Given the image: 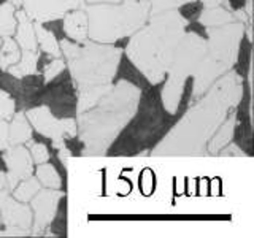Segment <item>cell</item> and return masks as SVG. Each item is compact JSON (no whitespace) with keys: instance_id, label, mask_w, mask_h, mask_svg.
<instances>
[{"instance_id":"cell-15","label":"cell","mask_w":254,"mask_h":238,"mask_svg":"<svg viewBox=\"0 0 254 238\" xmlns=\"http://www.w3.org/2000/svg\"><path fill=\"white\" fill-rule=\"evenodd\" d=\"M32 133H34V129H32L24 111H18V113L14 111V115L8 119V140H10V146L26 145L29 140H32Z\"/></svg>"},{"instance_id":"cell-7","label":"cell","mask_w":254,"mask_h":238,"mask_svg":"<svg viewBox=\"0 0 254 238\" xmlns=\"http://www.w3.org/2000/svg\"><path fill=\"white\" fill-rule=\"evenodd\" d=\"M206 53V38L200 37L195 32H188L183 35L175 50L170 67L167 70L165 83L161 91L162 107L169 115H177L183 94H185L186 79L195 73V70L202 63Z\"/></svg>"},{"instance_id":"cell-31","label":"cell","mask_w":254,"mask_h":238,"mask_svg":"<svg viewBox=\"0 0 254 238\" xmlns=\"http://www.w3.org/2000/svg\"><path fill=\"white\" fill-rule=\"evenodd\" d=\"M245 13L248 14V18L253 19V0H246V3H245Z\"/></svg>"},{"instance_id":"cell-24","label":"cell","mask_w":254,"mask_h":238,"mask_svg":"<svg viewBox=\"0 0 254 238\" xmlns=\"http://www.w3.org/2000/svg\"><path fill=\"white\" fill-rule=\"evenodd\" d=\"M65 68H67L65 60L62 58H53V60L43 67V83L48 84V83L54 81V79L58 78Z\"/></svg>"},{"instance_id":"cell-25","label":"cell","mask_w":254,"mask_h":238,"mask_svg":"<svg viewBox=\"0 0 254 238\" xmlns=\"http://www.w3.org/2000/svg\"><path fill=\"white\" fill-rule=\"evenodd\" d=\"M26 146L29 149V153L32 156V161H34L35 165L38 164H45L50 161V151H48L45 143H38L34 140H29L26 143Z\"/></svg>"},{"instance_id":"cell-6","label":"cell","mask_w":254,"mask_h":238,"mask_svg":"<svg viewBox=\"0 0 254 238\" xmlns=\"http://www.w3.org/2000/svg\"><path fill=\"white\" fill-rule=\"evenodd\" d=\"M243 37L245 24L238 21L206 29V53L192 75L194 84L190 102L203 95L219 76L235 67Z\"/></svg>"},{"instance_id":"cell-5","label":"cell","mask_w":254,"mask_h":238,"mask_svg":"<svg viewBox=\"0 0 254 238\" xmlns=\"http://www.w3.org/2000/svg\"><path fill=\"white\" fill-rule=\"evenodd\" d=\"M87 40L113 45L129 38L149 18V0H121L115 3L86 5Z\"/></svg>"},{"instance_id":"cell-11","label":"cell","mask_w":254,"mask_h":238,"mask_svg":"<svg viewBox=\"0 0 254 238\" xmlns=\"http://www.w3.org/2000/svg\"><path fill=\"white\" fill-rule=\"evenodd\" d=\"M3 162L6 167V181H8V187L13 190L18 182L26 179L34 175V161H32V156L29 153V149L26 145H16V146H8L3 151Z\"/></svg>"},{"instance_id":"cell-8","label":"cell","mask_w":254,"mask_h":238,"mask_svg":"<svg viewBox=\"0 0 254 238\" xmlns=\"http://www.w3.org/2000/svg\"><path fill=\"white\" fill-rule=\"evenodd\" d=\"M24 115L29 119L32 129L43 137L50 138L56 149L65 146V140L76 137V119H58L51 113L50 107L46 105L29 108L27 111H24Z\"/></svg>"},{"instance_id":"cell-27","label":"cell","mask_w":254,"mask_h":238,"mask_svg":"<svg viewBox=\"0 0 254 238\" xmlns=\"http://www.w3.org/2000/svg\"><path fill=\"white\" fill-rule=\"evenodd\" d=\"M10 146V140H8V121H0V153Z\"/></svg>"},{"instance_id":"cell-32","label":"cell","mask_w":254,"mask_h":238,"mask_svg":"<svg viewBox=\"0 0 254 238\" xmlns=\"http://www.w3.org/2000/svg\"><path fill=\"white\" fill-rule=\"evenodd\" d=\"M121 2V0H84L86 5H94V3H115Z\"/></svg>"},{"instance_id":"cell-1","label":"cell","mask_w":254,"mask_h":238,"mask_svg":"<svg viewBox=\"0 0 254 238\" xmlns=\"http://www.w3.org/2000/svg\"><path fill=\"white\" fill-rule=\"evenodd\" d=\"M243 97V79L232 68L219 76L153 149V156H202L218 127Z\"/></svg>"},{"instance_id":"cell-12","label":"cell","mask_w":254,"mask_h":238,"mask_svg":"<svg viewBox=\"0 0 254 238\" xmlns=\"http://www.w3.org/2000/svg\"><path fill=\"white\" fill-rule=\"evenodd\" d=\"M14 14H16V30L13 38L21 48V51H40L35 37L34 21L29 18L22 8L16 10Z\"/></svg>"},{"instance_id":"cell-13","label":"cell","mask_w":254,"mask_h":238,"mask_svg":"<svg viewBox=\"0 0 254 238\" xmlns=\"http://www.w3.org/2000/svg\"><path fill=\"white\" fill-rule=\"evenodd\" d=\"M235 125H237V108L230 111L229 116L224 119V122H222L218 127V130L214 132L211 140L208 141V145H206V153L213 156L222 153V149L227 148L229 143L234 138Z\"/></svg>"},{"instance_id":"cell-17","label":"cell","mask_w":254,"mask_h":238,"mask_svg":"<svg viewBox=\"0 0 254 238\" xmlns=\"http://www.w3.org/2000/svg\"><path fill=\"white\" fill-rule=\"evenodd\" d=\"M38 60H40V51H21L19 60L6 70L16 79H22L26 76L35 75L38 71Z\"/></svg>"},{"instance_id":"cell-18","label":"cell","mask_w":254,"mask_h":238,"mask_svg":"<svg viewBox=\"0 0 254 238\" xmlns=\"http://www.w3.org/2000/svg\"><path fill=\"white\" fill-rule=\"evenodd\" d=\"M34 29H35V37L40 50L50 54V58H62L59 40L56 38L53 32L48 30L42 22H34Z\"/></svg>"},{"instance_id":"cell-21","label":"cell","mask_w":254,"mask_h":238,"mask_svg":"<svg viewBox=\"0 0 254 238\" xmlns=\"http://www.w3.org/2000/svg\"><path fill=\"white\" fill-rule=\"evenodd\" d=\"M40 189H42V184H40L38 179L35 178V175H32V177L19 181L18 186L11 190V194L16 200H19L22 203H29L32 200V197H34Z\"/></svg>"},{"instance_id":"cell-3","label":"cell","mask_w":254,"mask_h":238,"mask_svg":"<svg viewBox=\"0 0 254 238\" xmlns=\"http://www.w3.org/2000/svg\"><path fill=\"white\" fill-rule=\"evenodd\" d=\"M59 46L78 94L76 115L83 113L92 108L113 84L123 50L92 40H86L83 45L73 43L68 38L59 40Z\"/></svg>"},{"instance_id":"cell-33","label":"cell","mask_w":254,"mask_h":238,"mask_svg":"<svg viewBox=\"0 0 254 238\" xmlns=\"http://www.w3.org/2000/svg\"><path fill=\"white\" fill-rule=\"evenodd\" d=\"M6 2H8V3H11V5L16 8V10H19V8L22 6V0H6Z\"/></svg>"},{"instance_id":"cell-10","label":"cell","mask_w":254,"mask_h":238,"mask_svg":"<svg viewBox=\"0 0 254 238\" xmlns=\"http://www.w3.org/2000/svg\"><path fill=\"white\" fill-rule=\"evenodd\" d=\"M84 0H22V10L34 22L62 19L68 11L84 8Z\"/></svg>"},{"instance_id":"cell-19","label":"cell","mask_w":254,"mask_h":238,"mask_svg":"<svg viewBox=\"0 0 254 238\" xmlns=\"http://www.w3.org/2000/svg\"><path fill=\"white\" fill-rule=\"evenodd\" d=\"M35 178L38 179V182L42 184V187H48V189H61L62 179L61 175L56 170V167L48 161L45 164H38L37 169L34 170Z\"/></svg>"},{"instance_id":"cell-23","label":"cell","mask_w":254,"mask_h":238,"mask_svg":"<svg viewBox=\"0 0 254 238\" xmlns=\"http://www.w3.org/2000/svg\"><path fill=\"white\" fill-rule=\"evenodd\" d=\"M195 0H149V14L170 11V10H180L181 6L188 3H192Z\"/></svg>"},{"instance_id":"cell-2","label":"cell","mask_w":254,"mask_h":238,"mask_svg":"<svg viewBox=\"0 0 254 238\" xmlns=\"http://www.w3.org/2000/svg\"><path fill=\"white\" fill-rule=\"evenodd\" d=\"M140 100V87L119 79L92 108L78 113L76 137L83 145V156H105L138 113Z\"/></svg>"},{"instance_id":"cell-34","label":"cell","mask_w":254,"mask_h":238,"mask_svg":"<svg viewBox=\"0 0 254 238\" xmlns=\"http://www.w3.org/2000/svg\"><path fill=\"white\" fill-rule=\"evenodd\" d=\"M0 45H2V38H0Z\"/></svg>"},{"instance_id":"cell-14","label":"cell","mask_w":254,"mask_h":238,"mask_svg":"<svg viewBox=\"0 0 254 238\" xmlns=\"http://www.w3.org/2000/svg\"><path fill=\"white\" fill-rule=\"evenodd\" d=\"M62 19V29L67 34L68 40L75 43H84L87 40V16L84 8L68 11Z\"/></svg>"},{"instance_id":"cell-28","label":"cell","mask_w":254,"mask_h":238,"mask_svg":"<svg viewBox=\"0 0 254 238\" xmlns=\"http://www.w3.org/2000/svg\"><path fill=\"white\" fill-rule=\"evenodd\" d=\"M30 235V230L21 229V227H5L0 230V237H27Z\"/></svg>"},{"instance_id":"cell-30","label":"cell","mask_w":254,"mask_h":238,"mask_svg":"<svg viewBox=\"0 0 254 238\" xmlns=\"http://www.w3.org/2000/svg\"><path fill=\"white\" fill-rule=\"evenodd\" d=\"M58 157H59V161L64 167H68V162H70V157H71V153L65 148V146H62L58 149Z\"/></svg>"},{"instance_id":"cell-29","label":"cell","mask_w":254,"mask_h":238,"mask_svg":"<svg viewBox=\"0 0 254 238\" xmlns=\"http://www.w3.org/2000/svg\"><path fill=\"white\" fill-rule=\"evenodd\" d=\"M198 2L203 5V8H211V6H219V5L226 8H232L230 6V0H198Z\"/></svg>"},{"instance_id":"cell-4","label":"cell","mask_w":254,"mask_h":238,"mask_svg":"<svg viewBox=\"0 0 254 238\" xmlns=\"http://www.w3.org/2000/svg\"><path fill=\"white\" fill-rule=\"evenodd\" d=\"M188 19L180 10L149 14L145 26L129 37L126 46L127 59L145 76L149 84L164 81L175 50L186 34Z\"/></svg>"},{"instance_id":"cell-20","label":"cell","mask_w":254,"mask_h":238,"mask_svg":"<svg viewBox=\"0 0 254 238\" xmlns=\"http://www.w3.org/2000/svg\"><path fill=\"white\" fill-rule=\"evenodd\" d=\"M21 58V48L14 42L13 37L2 38V45H0V70L6 71L11 65Z\"/></svg>"},{"instance_id":"cell-16","label":"cell","mask_w":254,"mask_h":238,"mask_svg":"<svg viewBox=\"0 0 254 238\" xmlns=\"http://www.w3.org/2000/svg\"><path fill=\"white\" fill-rule=\"evenodd\" d=\"M237 21L234 8H226V6H211V8H203L198 14V22L200 26L205 29H211V27H221L224 24L234 22Z\"/></svg>"},{"instance_id":"cell-26","label":"cell","mask_w":254,"mask_h":238,"mask_svg":"<svg viewBox=\"0 0 254 238\" xmlns=\"http://www.w3.org/2000/svg\"><path fill=\"white\" fill-rule=\"evenodd\" d=\"M16 111V102L6 91L0 89V121H8Z\"/></svg>"},{"instance_id":"cell-9","label":"cell","mask_w":254,"mask_h":238,"mask_svg":"<svg viewBox=\"0 0 254 238\" xmlns=\"http://www.w3.org/2000/svg\"><path fill=\"white\" fill-rule=\"evenodd\" d=\"M61 189H48L42 187L32 197L30 210H32V227L30 235H42L45 230L51 226L56 214H58L59 203L64 198Z\"/></svg>"},{"instance_id":"cell-22","label":"cell","mask_w":254,"mask_h":238,"mask_svg":"<svg viewBox=\"0 0 254 238\" xmlns=\"http://www.w3.org/2000/svg\"><path fill=\"white\" fill-rule=\"evenodd\" d=\"M16 8L11 3L0 5V38L13 37L16 30Z\"/></svg>"}]
</instances>
